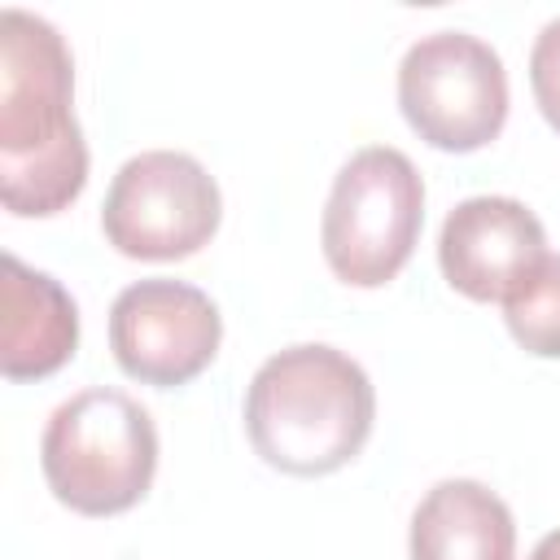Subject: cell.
<instances>
[{"label":"cell","mask_w":560,"mask_h":560,"mask_svg":"<svg viewBox=\"0 0 560 560\" xmlns=\"http://www.w3.org/2000/svg\"><path fill=\"white\" fill-rule=\"evenodd\" d=\"M88 184L74 118V61L61 31L26 9L0 13V201L18 219L61 214Z\"/></svg>","instance_id":"obj_1"},{"label":"cell","mask_w":560,"mask_h":560,"mask_svg":"<svg viewBox=\"0 0 560 560\" xmlns=\"http://www.w3.org/2000/svg\"><path fill=\"white\" fill-rule=\"evenodd\" d=\"M376 389L337 346L276 350L245 389V433L262 464L289 477H328L372 438Z\"/></svg>","instance_id":"obj_2"},{"label":"cell","mask_w":560,"mask_h":560,"mask_svg":"<svg viewBox=\"0 0 560 560\" xmlns=\"http://www.w3.org/2000/svg\"><path fill=\"white\" fill-rule=\"evenodd\" d=\"M39 468L61 508L79 516H118L136 508L153 486V416L122 389H79L48 416L39 438Z\"/></svg>","instance_id":"obj_3"},{"label":"cell","mask_w":560,"mask_h":560,"mask_svg":"<svg viewBox=\"0 0 560 560\" xmlns=\"http://www.w3.org/2000/svg\"><path fill=\"white\" fill-rule=\"evenodd\" d=\"M420 223L424 179L416 162L394 144H368L332 179L319 245L341 284L381 289L407 267Z\"/></svg>","instance_id":"obj_4"},{"label":"cell","mask_w":560,"mask_h":560,"mask_svg":"<svg viewBox=\"0 0 560 560\" xmlns=\"http://www.w3.org/2000/svg\"><path fill=\"white\" fill-rule=\"evenodd\" d=\"M398 109L442 153L486 149L508 122L503 57L468 31L420 35L398 61Z\"/></svg>","instance_id":"obj_5"},{"label":"cell","mask_w":560,"mask_h":560,"mask_svg":"<svg viewBox=\"0 0 560 560\" xmlns=\"http://www.w3.org/2000/svg\"><path fill=\"white\" fill-rule=\"evenodd\" d=\"M223 219L214 175L179 149H149L118 166L101 206V232L122 258L179 262L210 245Z\"/></svg>","instance_id":"obj_6"},{"label":"cell","mask_w":560,"mask_h":560,"mask_svg":"<svg viewBox=\"0 0 560 560\" xmlns=\"http://www.w3.org/2000/svg\"><path fill=\"white\" fill-rule=\"evenodd\" d=\"M223 341V315L197 284L136 280L109 306V350L118 368L153 389H175L201 376Z\"/></svg>","instance_id":"obj_7"},{"label":"cell","mask_w":560,"mask_h":560,"mask_svg":"<svg viewBox=\"0 0 560 560\" xmlns=\"http://www.w3.org/2000/svg\"><path fill=\"white\" fill-rule=\"evenodd\" d=\"M542 258L547 232L516 197H468L446 214L438 236L446 284L472 302H503Z\"/></svg>","instance_id":"obj_8"},{"label":"cell","mask_w":560,"mask_h":560,"mask_svg":"<svg viewBox=\"0 0 560 560\" xmlns=\"http://www.w3.org/2000/svg\"><path fill=\"white\" fill-rule=\"evenodd\" d=\"M0 372L9 381H44L74 359L79 346V306L66 284L48 271L26 267L18 254L0 258Z\"/></svg>","instance_id":"obj_9"},{"label":"cell","mask_w":560,"mask_h":560,"mask_svg":"<svg viewBox=\"0 0 560 560\" xmlns=\"http://www.w3.org/2000/svg\"><path fill=\"white\" fill-rule=\"evenodd\" d=\"M407 551L411 560H516V521L490 486L446 477L416 503Z\"/></svg>","instance_id":"obj_10"},{"label":"cell","mask_w":560,"mask_h":560,"mask_svg":"<svg viewBox=\"0 0 560 560\" xmlns=\"http://www.w3.org/2000/svg\"><path fill=\"white\" fill-rule=\"evenodd\" d=\"M503 319L521 350L560 359V254H547L538 271H529L503 298Z\"/></svg>","instance_id":"obj_11"},{"label":"cell","mask_w":560,"mask_h":560,"mask_svg":"<svg viewBox=\"0 0 560 560\" xmlns=\"http://www.w3.org/2000/svg\"><path fill=\"white\" fill-rule=\"evenodd\" d=\"M529 88L551 131H560V18H551L529 48Z\"/></svg>","instance_id":"obj_12"},{"label":"cell","mask_w":560,"mask_h":560,"mask_svg":"<svg viewBox=\"0 0 560 560\" xmlns=\"http://www.w3.org/2000/svg\"><path fill=\"white\" fill-rule=\"evenodd\" d=\"M529 560H560V529L542 534V538H538V547L529 551Z\"/></svg>","instance_id":"obj_13"}]
</instances>
